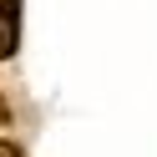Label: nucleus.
<instances>
[{"label":"nucleus","instance_id":"1","mask_svg":"<svg viewBox=\"0 0 157 157\" xmlns=\"http://www.w3.org/2000/svg\"><path fill=\"white\" fill-rule=\"evenodd\" d=\"M21 41V0H0V61Z\"/></svg>","mask_w":157,"mask_h":157},{"label":"nucleus","instance_id":"2","mask_svg":"<svg viewBox=\"0 0 157 157\" xmlns=\"http://www.w3.org/2000/svg\"><path fill=\"white\" fill-rule=\"evenodd\" d=\"M0 157H25V152H21L15 142H0Z\"/></svg>","mask_w":157,"mask_h":157}]
</instances>
